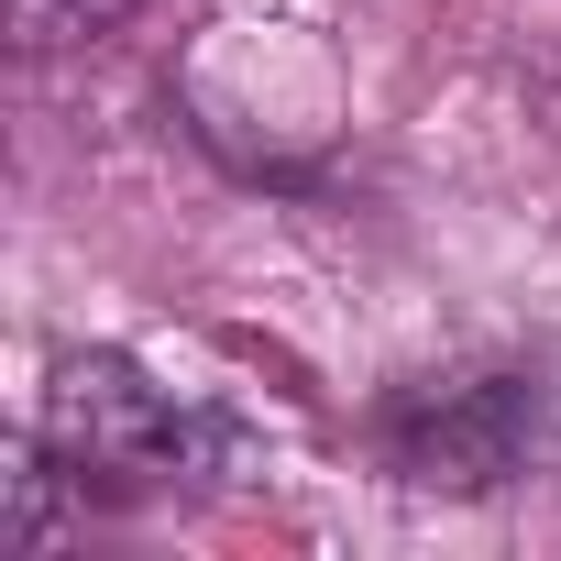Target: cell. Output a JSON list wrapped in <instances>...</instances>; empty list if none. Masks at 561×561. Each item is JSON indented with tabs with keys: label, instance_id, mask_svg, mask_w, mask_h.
<instances>
[{
	"label": "cell",
	"instance_id": "3957f363",
	"mask_svg": "<svg viewBox=\"0 0 561 561\" xmlns=\"http://www.w3.org/2000/svg\"><path fill=\"white\" fill-rule=\"evenodd\" d=\"M133 12V0H12V45L23 56H56V45H89Z\"/></svg>",
	"mask_w": 561,
	"mask_h": 561
},
{
	"label": "cell",
	"instance_id": "7a4b0ae2",
	"mask_svg": "<svg viewBox=\"0 0 561 561\" xmlns=\"http://www.w3.org/2000/svg\"><path fill=\"white\" fill-rule=\"evenodd\" d=\"M209 451V419L154 386L133 353H67L45 386V462L67 473H187Z\"/></svg>",
	"mask_w": 561,
	"mask_h": 561
},
{
	"label": "cell",
	"instance_id": "6da1fadb",
	"mask_svg": "<svg viewBox=\"0 0 561 561\" xmlns=\"http://www.w3.org/2000/svg\"><path fill=\"white\" fill-rule=\"evenodd\" d=\"M561 451V364H506V375H451L386 408V462L430 495H484L517 484L528 462Z\"/></svg>",
	"mask_w": 561,
	"mask_h": 561
}]
</instances>
